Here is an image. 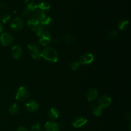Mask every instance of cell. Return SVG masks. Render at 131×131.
Segmentation results:
<instances>
[{
  "instance_id": "cell-5",
  "label": "cell",
  "mask_w": 131,
  "mask_h": 131,
  "mask_svg": "<svg viewBox=\"0 0 131 131\" xmlns=\"http://www.w3.org/2000/svg\"><path fill=\"white\" fill-rule=\"evenodd\" d=\"M94 60V56L90 52H86L83 54L79 57V63L80 65H89Z\"/></svg>"
},
{
  "instance_id": "cell-19",
  "label": "cell",
  "mask_w": 131,
  "mask_h": 131,
  "mask_svg": "<svg viewBox=\"0 0 131 131\" xmlns=\"http://www.w3.org/2000/svg\"><path fill=\"white\" fill-rule=\"evenodd\" d=\"M92 110L93 115L95 116H97V117L101 116L102 114V111H103V110L99 106H94L92 107Z\"/></svg>"
},
{
  "instance_id": "cell-3",
  "label": "cell",
  "mask_w": 131,
  "mask_h": 131,
  "mask_svg": "<svg viewBox=\"0 0 131 131\" xmlns=\"http://www.w3.org/2000/svg\"><path fill=\"white\" fill-rule=\"evenodd\" d=\"M0 41L3 46H9L14 43V38L12 35L8 32H5L0 36Z\"/></svg>"
},
{
  "instance_id": "cell-21",
  "label": "cell",
  "mask_w": 131,
  "mask_h": 131,
  "mask_svg": "<svg viewBox=\"0 0 131 131\" xmlns=\"http://www.w3.org/2000/svg\"><path fill=\"white\" fill-rule=\"evenodd\" d=\"M63 38V40L65 41V43H67V44H70L74 42V37L70 34L64 35Z\"/></svg>"
},
{
  "instance_id": "cell-4",
  "label": "cell",
  "mask_w": 131,
  "mask_h": 131,
  "mask_svg": "<svg viewBox=\"0 0 131 131\" xmlns=\"http://www.w3.org/2000/svg\"><path fill=\"white\" fill-rule=\"evenodd\" d=\"M24 26V22L22 18L16 17L10 23V28L15 31H19L23 29Z\"/></svg>"
},
{
  "instance_id": "cell-23",
  "label": "cell",
  "mask_w": 131,
  "mask_h": 131,
  "mask_svg": "<svg viewBox=\"0 0 131 131\" xmlns=\"http://www.w3.org/2000/svg\"><path fill=\"white\" fill-rule=\"evenodd\" d=\"M79 66H80V63L78 61H73L70 64V68L72 70H78Z\"/></svg>"
},
{
  "instance_id": "cell-8",
  "label": "cell",
  "mask_w": 131,
  "mask_h": 131,
  "mask_svg": "<svg viewBox=\"0 0 131 131\" xmlns=\"http://www.w3.org/2000/svg\"><path fill=\"white\" fill-rule=\"evenodd\" d=\"M25 109L29 113H35L39 109V104L34 100H31L26 102Z\"/></svg>"
},
{
  "instance_id": "cell-6",
  "label": "cell",
  "mask_w": 131,
  "mask_h": 131,
  "mask_svg": "<svg viewBox=\"0 0 131 131\" xmlns=\"http://www.w3.org/2000/svg\"><path fill=\"white\" fill-rule=\"evenodd\" d=\"M111 102H112V99L111 98V97L107 95H104L101 96L99 99L98 106L103 110L108 107L111 104Z\"/></svg>"
},
{
  "instance_id": "cell-14",
  "label": "cell",
  "mask_w": 131,
  "mask_h": 131,
  "mask_svg": "<svg viewBox=\"0 0 131 131\" xmlns=\"http://www.w3.org/2000/svg\"><path fill=\"white\" fill-rule=\"evenodd\" d=\"M28 49L29 51L31 53V55L41 53L40 49L39 46L36 43H31L28 46Z\"/></svg>"
},
{
  "instance_id": "cell-2",
  "label": "cell",
  "mask_w": 131,
  "mask_h": 131,
  "mask_svg": "<svg viewBox=\"0 0 131 131\" xmlns=\"http://www.w3.org/2000/svg\"><path fill=\"white\" fill-rule=\"evenodd\" d=\"M29 93L28 90L24 86H20L15 93V99L19 102H25L29 97Z\"/></svg>"
},
{
  "instance_id": "cell-16",
  "label": "cell",
  "mask_w": 131,
  "mask_h": 131,
  "mask_svg": "<svg viewBox=\"0 0 131 131\" xmlns=\"http://www.w3.org/2000/svg\"><path fill=\"white\" fill-rule=\"evenodd\" d=\"M48 116H49L50 118L52 119V120H56L60 116L59 110L56 107H51L48 111Z\"/></svg>"
},
{
  "instance_id": "cell-31",
  "label": "cell",
  "mask_w": 131,
  "mask_h": 131,
  "mask_svg": "<svg viewBox=\"0 0 131 131\" xmlns=\"http://www.w3.org/2000/svg\"><path fill=\"white\" fill-rule=\"evenodd\" d=\"M4 30V27L1 23H0V33H2Z\"/></svg>"
},
{
  "instance_id": "cell-1",
  "label": "cell",
  "mask_w": 131,
  "mask_h": 131,
  "mask_svg": "<svg viewBox=\"0 0 131 131\" xmlns=\"http://www.w3.org/2000/svg\"><path fill=\"white\" fill-rule=\"evenodd\" d=\"M41 56L46 61L51 63H56L58 60L59 55L57 51L53 47H47L41 51Z\"/></svg>"
},
{
  "instance_id": "cell-30",
  "label": "cell",
  "mask_w": 131,
  "mask_h": 131,
  "mask_svg": "<svg viewBox=\"0 0 131 131\" xmlns=\"http://www.w3.org/2000/svg\"><path fill=\"white\" fill-rule=\"evenodd\" d=\"M125 118H126L127 119V120H130V113L129 112H127L125 114Z\"/></svg>"
},
{
  "instance_id": "cell-10",
  "label": "cell",
  "mask_w": 131,
  "mask_h": 131,
  "mask_svg": "<svg viewBox=\"0 0 131 131\" xmlns=\"http://www.w3.org/2000/svg\"><path fill=\"white\" fill-rule=\"evenodd\" d=\"M23 54V49L19 46H14L11 49V56L15 60H19Z\"/></svg>"
},
{
  "instance_id": "cell-9",
  "label": "cell",
  "mask_w": 131,
  "mask_h": 131,
  "mask_svg": "<svg viewBox=\"0 0 131 131\" xmlns=\"http://www.w3.org/2000/svg\"><path fill=\"white\" fill-rule=\"evenodd\" d=\"M88 122V120L84 116H78L72 122V126L74 128L83 127Z\"/></svg>"
},
{
  "instance_id": "cell-17",
  "label": "cell",
  "mask_w": 131,
  "mask_h": 131,
  "mask_svg": "<svg viewBox=\"0 0 131 131\" xmlns=\"http://www.w3.org/2000/svg\"><path fill=\"white\" fill-rule=\"evenodd\" d=\"M118 28L120 30H125L129 26V21L127 19H120L117 24Z\"/></svg>"
},
{
  "instance_id": "cell-28",
  "label": "cell",
  "mask_w": 131,
  "mask_h": 131,
  "mask_svg": "<svg viewBox=\"0 0 131 131\" xmlns=\"http://www.w3.org/2000/svg\"><path fill=\"white\" fill-rule=\"evenodd\" d=\"M16 131H29L28 129H26V127H20L18 128L17 129Z\"/></svg>"
},
{
  "instance_id": "cell-15",
  "label": "cell",
  "mask_w": 131,
  "mask_h": 131,
  "mask_svg": "<svg viewBox=\"0 0 131 131\" xmlns=\"http://www.w3.org/2000/svg\"><path fill=\"white\" fill-rule=\"evenodd\" d=\"M54 21L50 17H46L43 20L41 21L40 25L43 27V28H51L53 24Z\"/></svg>"
},
{
  "instance_id": "cell-24",
  "label": "cell",
  "mask_w": 131,
  "mask_h": 131,
  "mask_svg": "<svg viewBox=\"0 0 131 131\" xmlns=\"http://www.w3.org/2000/svg\"><path fill=\"white\" fill-rule=\"evenodd\" d=\"M11 19V15L10 14H5L2 17H1V20L4 24H6L8 22H9Z\"/></svg>"
},
{
  "instance_id": "cell-25",
  "label": "cell",
  "mask_w": 131,
  "mask_h": 131,
  "mask_svg": "<svg viewBox=\"0 0 131 131\" xmlns=\"http://www.w3.org/2000/svg\"><path fill=\"white\" fill-rule=\"evenodd\" d=\"M31 131H42V127H41L40 124H35L32 125L31 127Z\"/></svg>"
},
{
  "instance_id": "cell-12",
  "label": "cell",
  "mask_w": 131,
  "mask_h": 131,
  "mask_svg": "<svg viewBox=\"0 0 131 131\" xmlns=\"http://www.w3.org/2000/svg\"><path fill=\"white\" fill-rule=\"evenodd\" d=\"M59 125L54 121H49L44 125L45 131H59Z\"/></svg>"
},
{
  "instance_id": "cell-18",
  "label": "cell",
  "mask_w": 131,
  "mask_h": 131,
  "mask_svg": "<svg viewBox=\"0 0 131 131\" xmlns=\"http://www.w3.org/2000/svg\"><path fill=\"white\" fill-rule=\"evenodd\" d=\"M50 5L47 2H42L40 4L37 5V9L41 10L44 12L45 14L47 12L50 10Z\"/></svg>"
},
{
  "instance_id": "cell-20",
  "label": "cell",
  "mask_w": 131,
  "mask_h": 131,
  "mask_svg": "<svg viewBox=\"0 0 131 131\" xmlns=\"http://www.w3.org/2000/svg\"><path fill=\"white\" fill-rule=\"evenodd\" d=\"M19 111V106L17 103H14L10 106L9 112L11 115H15Z\"/></svg>"
},
{
  "instance_id": "cell-13",
  "label": "cell",
  "mask_w": 131,
  "mask_h": 131,
  "mask_svg": "<svg viewBox=\"0 0 131 131\" xmlns=\"http://www.w3.org/2000/svg\"><path fill=\"white\" fill-rule=\"evenodd\" d=\"M27 24H28V27L30 29L34 31L36 28H37L38 26H40V22L37 20V19H36L35 18L31 16V17L28 19Z\"/></svg>"
},
{
  "instance_id": "cell-7",
  "label": "cell",
  "mask_w": 131,
  "mask_h": 131,
  "mask_svg": "<svg viewBox=\"0 0 131 131\" xmlns=\"http://www.w3.org/2000/svg\"><path fill=\"white\" fill-rule=\"evenodd\" d=\"M40 44L43 46H47L51 43V33L47 31H44L39 36Z\"/></svg>"
},
{
  "instance_id": "cell-11",
  "label": "cell",
  "mask_w": 131,
  "mask_h": 131,
  "mask_svg": "<svg viewBox=\"0 0 131 131\" xmlns=\"http://www.w3.org/2000/svg\"><path fill=\"white\" fill-rule=\"evenodd\" d=\"M86 99L89 102H93L96 101L99 97V93L95 88H91L86 93Z\"/></svg>"
},
{
  "instance_id": "cell-27",
  "label": "cell",
  "mask_w": 131,
  "mask_h": 131,
  "mask_svg": "<svg viewBox=\"0 0 131 131\" xmlns=\"http://www.w3.org/2000/svg\"><path fill=\"white\" fill-rule=\"evenodd\" d=\"M24 1L27 5H31V4L34 3L35 0H24Z\"/></svg>"
},
{
  "instance_id": "cell-26",
  "label": "cell",
  "mask_w": 131,
  "mask_h": 131,
  "mask_svg": "<svg viewBox=\"0 0 131 131\" xmlns=\"http://www.w3.org/2000/svg\"><path fill=\"white\" fill-rule=\"evenodd\" d=\"M31 12H32V11L30 10V8L27 6L23 10V12H22V15L24 17H28V15L31 14Z\"/></svg>"
},
{
  "instance_id": "cell-22",
  "label": "cell",
  "mask_w": 131,
  "mask_h": 131,
  "mask_svg": "<svg viewBox=\"0 0 131 131\" xmlns=\"http://www.w3.org/2000/svg\"><path fill=\"white\" fill-rule=\"evenodd\" d=\"M118 35V33L117 31L113 29V30L111 31L109 33L107 37H108V38L110 40H113L116 39V38H117Z\"/></svg>"
},
{
  "instance_id": "cell-29",
  "label": "cell",
  "mask_w": 131,
  "mask_h": 131,
  "mask_svg": "<svg viewBox=\"0 0 131 131\" xmlns=\"http://www.w3.org/2000/svg\"><path fill=\"white\" fill-rule=\"evenodd\" d=\"M0 6H1V8H2L3 9H7L8 8V5L5 3H1L0 4Z\"/></svg>"
}]
</instances>
